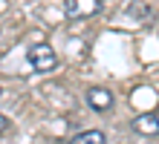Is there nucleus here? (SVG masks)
Returning <instances> with one entry per match:
<instances>
[{"label": "nucleus", "mask_w": 159, "mask_h": 144, "mask_svg": "<svg viewBox=\"0 0 159 144\" xmlns=\"http://www.w3.org/2000/svg\"><path fill=\"white\" fill-rule=\"evenodd\" d=\"M29 63L38 72H52L55 66H58V55H55L52 46L38 43V46H32V49H29Z\"/></svg>", "instance_id": "1"}, {"label": "nucleus", "mask_w": 159, "mask_h": 144, "mask_svg": "<svg viewBox=\"0 0 159 144\" xmlns=\"http://www.w3.org/2000/svg\"><path fill=\"white\" fill-rule=\"evenodd\" d=\"M153 3L156 0H133V3L127 6V15L136 17V20H148V17L153 15Z\"/></svg>", "instance_id": "4"}, {"label": "nucleus", "mask_w": 159, "mask_h": 144, "mask_svg": "<svg viewBox=\"0 0 159 144\" xmlns=\"http://www.w3.org/2000/svg\"><path fill=\"white\" fill-rule=\"evenodd\" d=\"M9 130V118H6V115H0V133H6Z\"/></svg>", "instance_id": "7"}, {"label": "nucleus", "mask_w": 159, "mask_h": 144, "mask_svg": "<svg viewBox=\"0 0 159 144\" xmlns=\"http://www.w3.org/2000/svg\"><path fill=\"white\" fill-rule=\"evenodd\" d=\"M133 130L136 133H142V136H156V115L153 112H148V115H139V118L133 121Z\"/></svg>", "instance_id": "5"}, {"label": "nucleus", "mask_w": 159, "mask_h": 144, "mask_svg": "<svg viewBox=\"0 0 159 144\" xmlns=\"http://www.w3.org/2000/svg\"><path fill=\"white\" fill-rule=\"evenodd\" d=\"M70 144H104V133L101 130H87V133H78Z\"/></svg>", "instance_id": "6"}, {"label": "nucleus", "mask_w": 159, "mask_h": 144, "mask_svg": "<svg viewBox=\"0 0 159 144\" xmlns=\"http://www.w3.org/2000/svg\"><path fill=\"white\" fill-rule=\"evenodd\" d=\"M101 9V0H64V12L67 17H93Z\"/></svg>", "instance_id": "2"}, {"label": "nucleus", "mask_w": 159, "mask_h": 144, "mask_svg": "<svg viewBox=\"0 0 159 144\" xmlns=\"http://www.w3.org/2000/svg\"><path fill=\"white\" fill-rule=\"evenodd\" d=\"M87 104H90V107L93 110H110V107H113V92H110V89H104V86H93V89L87 92Z\"/></svg>", "instance_id": "3"}]
</instances>
